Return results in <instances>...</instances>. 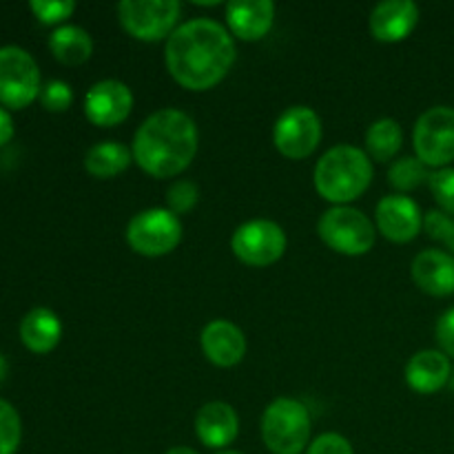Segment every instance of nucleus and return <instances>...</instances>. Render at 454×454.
<instances>
[{
    "instance_id": "1",
    "label": "nucleus",
    "mask_w": 454,
    "mask_h": 454,
    "mask_svg": "<svg viewBox=\"0 0 454 454\" xmlns=\"http://www.w3.org/2000/svg\"><path fill=\"white\" fill-rule=\"evenodd\" d=\"M233 35L211 18H193L177 27L167 40L164 60L171 78L189 91H207L233 69Z\"/></svg>"
},
{
    "instance_id": "2",
    "label": "nucleus",
    "mask_w": 454,
    "mask_h": 454,
    "mask_svg": "<svg viewBox=\"0 0 454 454\" xmlns=\"http://www.w3.org/2000/svg\"><path fill=\"white\" fill-rule=\"evenodd\" d=\"M198 124L180 109L151 114L133 136L131 153L137 167L153 177H176L184 173L198 153Z\"/></svg>"
},
{
    "instance_id": "3",
    "label": "nucleus",
    "mask_w": 454,
    "mask_h": 454,
    "mask_svg": "<svg viewBox=\"0 0 454 454\" xmlns=\"http://www.w3.org/2000/svg\"><path fill=\"white\" fill-rule=\"evenodd\" d=\"M372 182V164L366 151L350 145L333 146L315 167V189L335 207L362 198Z\"/></svg>"
},
{
    "instance_id": "4",
    "label": "nucleus",
    "mask_w": 454,
    "mask_h": 454,
    "mask_svg": "<svg viewBox=\"0 0 454 454\" xmlns=\"http://www.w3.org/2000/svg\"><path fill=\"white\" fill-rule=\"evenodd\" d=\"M262 439L273 454H301L310 442L309 408L291 397H279L262 415Z\"/></svg>"
},
{
    "instance_id": "5",
    "label": "nucleus",
    "mask_w": 454,
    "mask_h": 454,
    "mask_svg": "<svg viewBox=\"0 0 454 454\" xmlns=\"http://www.w3.org/2000/svg\"><path fill=\"white\" fill-rule=\"evenodd\" d=\"M317 233L328 248L341 255H366L375 244V226L362 211L333 207L319 217Z\"/></svg>"
},
{
    "instance_id": "6",
    "label": "nucleus",
    "mask_w": 454,
    "mask_h": 454,
    "mask_svg": "<svg viewBox=\"0 0 454 454\" xmlns=\"http://www.w3.org/2000/svg\"><path fill=\"white\" fill-rule=\"evenodd\" d=\"M182 4L177 0H122L118 4L120 25L142 43H158L177 29Z\"/></svg>"
},
{
    "instance_id": "7",
    "label": "nucleus",
    "mask_w": 454,
    "mask_h": 454,
    "mask_svg": "<svg viewBox=\"0 0 454 454\" xmlns=\"http://www.w3.org/2000/svg\"><path fill=\"white\" fill-rule=\"evenodd\" d=\"M182 239V222L168 208H146L131 217L127 242L145 257H162L176 251Z\"/></svg>"
},
{
    "instance_id": "8",
    "label": "nucleus",
    "mask_w": 454,
    "mask_h": 454,
    "mask_svg": "<svg viewBox=\"0 0 454 454\" xmlns=\"http://www.w3.org/2000/svg\"><path fill=\"white\" fill-rule=\"evenodd\" d=\"M40 89V69L31 53L16 44L0 47V102L9 109H25Z\"/></svg>"
},
{
    "instance_id": "9",
    "label": "nucleus",
    "mask_w": 454,
    "mask_h": 454,
    "mask_svg": "<svg viewBox=\"0 0 454 454\" xmlns=\"http://www.w3.org/2000/svg\"><path fill=\"white\" fill-rule=\"evenodd\" d=\"M235 257L253 269H264L286 253V233L273 220H251L235 229L231 238Z\"/></svg>"
},
{
    "instance_id": "10",
    "label": "nucleus",
    "mask_w": 454,
    "mask_h": 454,
    "mask_svg": "<svg viewBox=\"0 0 454 454\" xmlns=\"http://www.w3.org/2000/svg\"><path fill=\"white\" fill-rule=\"evenodd\" d=\"M415 153L426 167L443 168L454 160V109L439 105L424 111L412 133Z\"/></svg>"
},
{
    "instance_id": "11",
    "label": "nucleus",
    "mask_w": 454,
    "mask_h": 454,
    "mask_svg": "<svg viewBox=\"0 0 454 454\" xmlns=\"http://www.w3.org/2000/svg\"><path fill=\"white\" fill-rule=\"evenodd\" d=\"M273 142L284 158H309L322 142V120L310 106H288L275 122Z\"/></svg>"
},
{
    "instance_id": "12",
    "label": "nucleus",
    "mask_w": 454,
    "mask_h": 454,
    "mask_svg": "<svg viewBox=\"0 0 454 454\" xmlns=\"http://www.w3.org/2000/svg\"><path fill=\"white\" fill-rule=\"evenodd\" d=\"M133 109V93L120 80H100L84 98V115L96 127H115L124 122Z\"/></svg>"
},
{
    "instance_id": "13",
    "label": "nucleus",
    "mask_w": 454,
    "mask_h": 454,
    "mask_svg": "<svg viewBox=\"0 0 454 454\" xmlns=\"http://www.w3.org/2000/svg\"><path fill=\"white\" fill-rule=\"evenodd\" d=\"M375 222L386 239L395 244H406L419 235L421 226H424V215L415 200H411L408 195H386L377 204Z\"/></svg>"
},
{
    "instance_id": "14",
    "label": "nucleus",
    "mask_w": 454,
    "mask_h": 454,
    "mask_svg": "<svg viewBox=\"0 0 454 454\" xmlns=\"http://www.w3.org/2000/svg\"><path fill=\"white\" fill-rule=\"evenodd\" d=\"M419 22V7L412 0H384L368 18L371 34L380 43H402L415 31Z\"/></svg>"
},
{
    "instance_id": "15",
    "label": "nucleus",
    "mask_w": 454,
    "mask_h": 454,
    "mask_svg": "<svg viewBox=\"0 0 454 454\" xmlns=\"http://www.w3.org/2000/svg\"><path fill=\"white\" fill-rule=\"evenodd\" d=\"M200 341H202L204 357L220 368L238 366L247 355V337L242 328L229 319H215L207 324Z\"/></svg>"
},
{
    "instance_id": "16",
    "label": "nucleus",
    "mask_w": 454,
    "mask_h": 454,
    "mask_svg": "<svg viewBox=\"0 0 454 454\" xmlns=\"http://www.w3.org/2000/svg\"><path fill=\"white\" fill-rule=\"evenodd\" d=\"M231 34L247 43L266 38L275 22V3L270 0H233L226 4Z\"/></svg>"
},
{
    "instance_id": "17",
    "label": "nucleus",
    "mask_w": 454,
    "mask_h": 454,
    "mask_svg": "<svg viewBox=\"0 0 454 454\" xmlns=\"http://www.w3.org/2000/svg\"><path fill=\"white\" fill-rule=\"evenodd\" d=\"M195 433L198 439L207 448H222L231 446L238 439L239 419L238 412L233 411L231 403L224 402H208L195 415Z\"/></svg>"
},
{
    "instance_id": "18",
    "label": "nucleus",
    "mask_w": 454,
    "mask_h": 454,
    "mask_svg": "<svg viewBox=\"0 0 454 454\" xmlns=\"http://www.w3.org/2000/svg\"><path fill=\"white\" fill-rule=\"evenodd\" d=\"M412 279L424 293L434 297L454 295V257L450 253L428 248L412 260Z\"/></svg>"
},
{
    "instance_id": "19",
    "label": "nucleus",
    "mask_w": 454,
    "mask_h": 454,
    "mask_svg": "<svg viewBox=\"0 0 454 454\" xmlns=\"http://www.w3.org/2000/svg\"><path fill=\"white\" fill-rule=\"evenodd\" d=\"M450 359L442 350H419L406 364V381L415 393H439L450 380Z\"/></svg>"
},
{
    "instance_id": "20",
    "label": "nucleus",
    "mask_w": 454,
    "mask_h": 454,
    "mask_svg": "<svg viewBox=\"0 0 454 454\" xmlns=\"http://www.w3.org/2000/svg\"><path fill=\"white\" fill-rule=\"evenodd\" d=\"M62 337L60 317L51 309H31L20 322V340L31 353H51Z\"/></svg>"
},
{
    "instance_id": "21",
    "label": "nucleus",
    "mask_w": 454,
    "mask_h": 454,
    "mask_svg": "<svg viewBox=\"0 0 454 454\" xmlns=\"http://www.w3.org/2000/svg\"><path fill=\"white\" fill-rule=\"evenodd\" d=\"M49 49L58 62L67 67H78L91 58L93 40L82 27L62 25L49 38Z\"/></svg>"
},
{
    "instance_id": "22",
    "label": "nucleus",
    "mask_w": 454,
    "mask_h": 454,
    "mask_svg": "<svg viewBox=\"0 0 454 454\" xmlns=\"http://www.w3.org/2000/svg\"><path fill=\"white\" fill-rule=\"evenodd\" d=\"M131 162V149H127V146L115 140L98 142L84 155V168L98 180H109V177L120 176L122 171H127Z\"/></svg>"
},
{
    "instance_id": "23",
    "label": "nucleus",
    "mask_w": 454,
    "mask_h": 454,
    "mask_svg": "<svg viewBox=\"0 0 454 454\" xmlns=\"http://www.w3.org/2000/svg\"><path fill=\"white\" fill-rule=\"evenodd\" d=\"M403 142V131L397 120L380 118L366 131V153L377 162H388L399 153Z\"/></svg>"
},
{
    "instance_id": "24",
    "label": "nucleus",
    "mask_w": 454,
    "mask_h": 454,
    "mask_svg": "<svg viewBox=\"0 0 454 454\" xmlns=\"http://www.w3.org/2000/svg\"><path fill=\"white\" fill-rule=\"evenodd\" d=\"M388 180L395 189L408 193V191H415L417 186L428 182L430 171L417 155L415 158H412V155H406V158L393 162V167H390L388 171Z\"/></svg>"
},
{
    "instance_id": "25",
    "label": "nucleus",
    "mask_w": 454,
    "mask_h": 454,
    "mask_svg": "<svg viewBox=\"0 0 454 454\" xmlns=\"http://www.w3.org/2000/svg\"><path fill=\"white\" fill-rule=\"evenodd\" d=\"M22 424L20 415L9 402L0 399V454H13L20 446Z\"/></svg>"
},
{
    "instance_id": "26",
    "label": "nucleus",
    "mask_w": 454,
    "mask_h": 454,
    "mask_svg": "<svg viewBox=\"0 0 454 454\" xmlns=\"http://www.w3.org/2000/svg\"><path fill=\"white\" fill-rule=\"evenodd\" d=\"M29 9L44 25H58L75 12L74 0H31Z\"/></svg>"
},
{
    "instance_id": "27",
    "label": "nucleus",
    "mask_w": 454,
    "mask_h": 454,
    "mask_svg": "<svg viewBox=\"0 0 454 454\" xmlns=\"http://www.w3.org/2000/svg\"><path fill=\"white\" fill-rule=\"evenodd\" d=\"M40 102L47 111L53 114H62L74 102V91L65 80H49L43 89H40Z\"/></svg>"
},
{
    "instance_id": "28",
    "label": "nucleus",
    "mask_w": 454,
    "mask_h": 454,
    "mask_svg": "<svg viewBox=\"0 0 454 454\" xmlns=\"http://www.w3.org/2000/svg\"><path fill=\"white\" fill-rule=\"evenodd\" d=\"M428 184L443 213H452L454 215V168L446 167L430 173Z\"/></svg>"
},
{
    "instance_id": "29",
    "label": "nucleus",
    "mask_w": 454,
    "mask_h": 454,
    "mask_svg": "<svg viewBox=\"0 0 454 454\" xmlns=\"http://www.w3.org/2000/svg\"><path fill=\"white\" fill-rule=\"evenodd\" d=\"M200 200V191L193 182L189 180H180L168 189L167 193V204L168 211L176 213V215H182V213H189L191 208L198 204Z\"/></svg>"
},
{
    "instance_id": "30",
    "label": "nucleus",
    "mask_w": 454,
    "mask_h": 454,
    "mask_svg": "<svg viewBox=\"0 0 454 454\" xmlns=\"http://www.w3.org/2000/svg\"><path fill=\"white\" fill-rule=\"evenodd\" d=\"M424 229L437 242H443L448 247L454 238V220L443 211H428L424 217Z\"/></svg>"
},
{
    "instance_id": "31",
    "label": "nucleus",
    "mask_w": 454,
    "mask_h": 454,
    "mask_svg": "<svg viewBox=\"0 0 454 454\" xmlns=\"http://www.w3.org/2000/svg\"><path fill=\"white\" fill-rule=\"evenodd\" d=\"M306 454H355L353 446L346 437L337 433H324L309 446Z\"/></svg>"
},
{
    "instance_id": "32",
    "label": "nucleus",
    "mask_w": 454,
    "mask_h": 454,
    "mask_svg": "<svg viewBox=\"0 0 454 454\" xmlns=\"http://www.w3.org/2000/svg\"><path fill=\"white\" fill-rule=\"evenodd\" d=\"M434 333H437V341L439 346H442V353L454 357V306L439 317Z\"/></svg>"
},
{
    "instance_id": "33",
    "label": "nucleus",
    "mask_w": 454,
    "mask_h": 454,
    "mask_svg": "<svg viewBox=\"0 0 454 454\" xmlns=\"http://www.w3.org/2000/svg\"><path fill=\"white\" fill-rule=\"evenodd\" d=\"M12 136H13V120L12 115L0 106V146L7 145V142L12 140Z\"/></svg>"
},
{
    "instance_id": "34",
    "label": "nucleus",
    "mask_w": 454,
    "mask_h": 454,
    "mask_svg": "<svg viewBox=\"0 0 454 454\" xmlns=\"http://www.w3.org/2000/svg\"><path fill=\"white\" fill-rule=\"evenodd\" d=\"M167 454H200V452H195L193 448H189V446H176V448H171V450H167Z\"/></svg>"
},
{
    "instance_id": "35",
    "label": "nucleus",
    "mask_w": 454,
    "mask_h": 454,
    "mask_svg": "<svg viewBox=\"0 0 454 454\" xmlns=\"http://www.w3.org/2000/svg\"><path fill=\"white\" fill-rule=\"evenodd\" d=\"M7 372H9V364H7V359H4L3 355H0V384H3V381H4Z\"/></svg>"
},
{
    "instance_id": "36",
    "label": "nucleus",
    "mask_w": 454,
    "mask_h": 454,
    "mask_svg": "<svg viewBox=\"0 0 454 454\" xmlns=\"http://www.w3.org/2000/svg\"><path fill=\"white\" fill-rule=\"evenodd\" d=\"M217 454H239V452H231V450H224V452H217Z\"/></svg>"
}]
</instances>
